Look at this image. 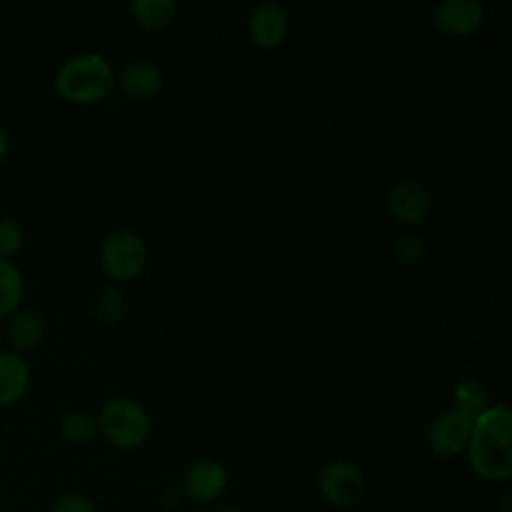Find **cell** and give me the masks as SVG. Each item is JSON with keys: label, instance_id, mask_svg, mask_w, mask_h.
Listing matches in <instances>:
<instances>
[{"label": "cell", "instance_id": "6da1fadb", "mask_svg": "<svg viewBox=\"0 0 512 512\" xmlns=\"http://www.w3.org/2000/svg\"><path fill=\"white\" fill-rule=\"evenodd\" d=\"M466 454L478 478L486 482L512 478V412L506 404L488 406L474 416Z\"/></svg>", "mask_w": 512, "mask_h": 512}, {"label": "cell", "instance_id": "7a4b0ae2", "mask_svg": "<svg viewBox=\"0 0 512 512\" xmlns=\"http://www.w3.org/2000/svg\"><path fill=\"white\" fill-rule=\"evenodd\" d=\"M54 84L66 100L90 104L108 96L114 84V72L102 54L84 52L60 64Z\"/></svg>", "mask_w": 512, "mask_h": 512}, {"label": "cell", "instance_id": "3957f363", "mask_svg": "<svg viewBox=\"0 0 512 512\" xmlns=\"http://www.w3.org/2000/svg\"><path fill=\"white\" fill-rule=\"evenodd\" d=\"M100 432L118 448L142 446L152 430L146 408L132 398H112L98 412Z\"/></svg>", "mask_w": 512, "mask_h": 512}, {"label": "cell", "instance_id": "277c9868", "mask_svg": "<svg viewBox=\"0 0 512 512\" xmlns=\"http://www.w3.org/2000/svg\"><path fill=\"white\" fill-rule=\"evenodd\" d=\"M148 260L144 240L132 230L110 232L100 248V262L108 276L114 280H130L138 276Z\"/></svg>", "mask_w": 512, "mask_h": 512}, {"label": "cell", "instance_id": "5b68a950", "mask_svg": "<svg viewBox=\"0 0 512 512\" xmlns=\"http://www.w3.org/2000/svg\"><path fill=\"white\" fill-rule=\"evenodd\" d=\"M318 490L330 506L352 508L366 494V478L354 462L338 458L320 470Z\"/></svg>", "mask_w": 512, "mask_h": 512}, {"label": "cell", "instance_id": "8992f818", "mask_svg": "<svg viewBox=\"0 0 512 512\" xmlns=\"http://www.w3.org/2000/svg\"><path fill=\"white\" fill-rule=\"evenodd\" d=\"M472 426H474V418L450 408L442 414H438L426 432V442L428 448L440 456V458H454L460 456L470 440L472 434Z\"/></svg>", "mask_w": 512, "mask_h": 512}, {"label": "cell", "instance_id": "52a82bcc", "mask_svg": "<svg viewBox=\"0 0 512 512\" xmlns=\"http://www.w3.org/2000/svg\"><path fill=\"white\" fill-rule=\"evenodd\" d=\"M228 484V472L214 458L194 460L182 476V494L196 504L216 502Z\"/></svg>", "mask_w": 512, "mask_h": 512}, {"label": "cell", "instance_id": "ba28073f", "mask_svg": "<svg viewBox=\"0 0 512 512\" xmlns=\"http://www.w3.org/2000/svg\"><path fill=\"white\" fill-rule=\"evenodd\" d=\"M388 212L404 224H420L432 210V200L424 184L412 178L396 180L386 194Z\"/></svg>", "mask_w": 512, "mask_h": 512}, {"label": "cell", "instance_id": "9c48e42d", "mask_svg": "<svg viewBox=\"0 0 512 512\" xmlns=\"http://www.w3.org/2000/svg\"><path fill=\"white\" fill-rule=\"evenodd\" d=\"M486 18L484 4L480 0H442L432 10L434 26L448 36H470Z\"/></svg>", "mask_w": 512, "mask_h": 512}, {"label": "cell", "instance_id": "30bf717a", "mask_svg": "<svg viewBox=\"0 0 512 512\" xmlns=\"http://www.w3.org/2000/svg\"><path fill=\"white\" fill-rule=\"evenodd\" d=\"M248 34L262 46L272 48L288 34V14L278 2H260L248 16Z\"/></svg>", "mask_w": 512, "mask_h": 512}, {"label": "cell", "instance_id": "8fae6325", "mask_svg": "<svg viewBox=\"0 0 512 512\" xmlns=\"http://www.w3.org/2000/svg\"><path fill=\"white\" fill-rule=\"evenodd\" d=\"M30 370L18 352L0 350V406L20 400L28 388Z\"/></svg>", "mask_w": 512, "mask_h": 512}, {"label": "cell", "instance_id": "7c38bea8", "mask_svg": "<svg viewBox=\"0 0 512 512\" xmlns=\"http://www.w3.org/2000/svg\"><path fill=\"white\" fill-rule=\"evenodd\" d=\"M44 330H46L44 316L30 306L16 308L6 326L8 340L16 350L36 348L44 336Z\"/></svg>", "mask_w": 512, "mask_h": 512}, {"label": "cell", "instance_id": "4fadbf2b", "mask_svg": "<svg viewBox=\"0 0 512 512\" xmlns=\"http://www.w3.org/2000/svg\"><path fill=\"white\" fill-rule=\"evenodd\" d=\"M118 86L128 96L150 98L162 88V74L152 62L138 60L120 72Z\"/></svg>", "mask_w": 512, "mask_h": 512}, {"label": "cell", "instance_id": "5bb4252c", "mask_svg": "<svg viewBox=\"0 0 512 512\" xmlns=\"http://www.w3.org/2000/svg\"><path fill=\"white\" fill-rule=\"evenodd\" d=\"M452 400H454L456 410H460L472 418L490 406L486 388L482 386V382H478L474 378L458 380L452 388Z\"/></svg>", "mask_w": 512, "mask_h": 512}, {"label": "cell", "instance_id": "9a60e30c", "mask_svg": "<svg viewBox=\"0 0 512 512\" xmlns=\"http://www.w3.org/2000/svg\"><path fill=\"white\" fill-rule=\"evenodd\" d=\"M130 8L134 18L148 30L164 28L176 12L174 0H132Z\"/></svg>", "mask_w": 512, "mask_h": 512}, {"label": "cell", "instance_id": "2e32d148", "mask_svg": "<svg viewBox=\"0 0 512 512\" xmlns=\"http://www.w3.org/2000/svg\"><path fill=\"white\" fill-rule=\"evenodd\" d=\"M98 432H100L98 418L88 410H72L60 422L62 438L72 444H86Z\"/></svg>", "mask_w": 512, "mask_h": 512}, {"label": "cell", "instance_id": "e0dca14e", "mask_svg": "<svg viewBox=\"0 0 512 512\" xmlns=\"http://www.w3.org/2000/svg\"><path fill=\"white\" fill-rule=\"evenodd\" d=\"M24 294V278L14 262L0 258V316L14 310Z\"/></svg>", "mask_w": 512, "mask_h": 512}, {"label": "cell", "instance_id": "ac0fdd59", "mask_svg": "<svg viewBox=\"0 0 512 512\" xmlns=\"http://www.w3.org/2000/svg\"><path fill=\"white\" fill-rule=\"evenodd\" d=\"M124 294L118 286H108L104 288V292L100 294L98 298V304H96V316L106 322V324H112L116 322L122 312H124Z\"/></svg>", "mask_w": 512, "mask_h": 512}, {"label": "cell", "instance_id": "d6986e66", "mask_svg": "<svg viewBox=\"0 0 512 512\" xmlns=\"http://www.w3.org/2000/svg\"><path fill=\"white\" fill-rule=\"evenodd\" d=\"M394 254L406 266L420 264L426 256V242L420 236H414V234L402 236V238H398V242L394 246Z\"/></svg>", "mask_w": 512, "mask_h": 512}, {"label": "cell", "instance_id": "ffe728a7", "mask_svg": "<svg viewBox=\"0 0 512 512\" xmlns=\"http://www.w3.org/2000/svg\"><path fill=\"white\" fill-rule=\"evenodd\" d=\"M22 240L24 234L20 224L12 218H0V258L16 252L22 246Z\"/></svg>", "mask_w": 512, "mask_h": 512}, {"label": "cell", "instance_id": "44dd1931", "mask_svg": "<svg viewBox=\"0 0 512 512\" xmlns=\"http://www.w3.org/2000/svg\"><path fill=\"white\" fill-rule=\"evenodd\" d=\"M50 512H96V506L88 496L70 492V494H62L60 498H56Z\"/></svg>", "mask_w": 512, "mask_h": 512}, {"label": "cell", "instance_id": "7402d4cb", "mask_svg": "<svg viewBox=\"0 0 512 512\" xmlns=\"http://www.w3.org/2000/svg\"><path fill=\"white\" fill-rule=\"evenodd\" d=\"M6 150H8V134H6V130L0 126V160L4 158Z\"/></svg>", "mask_w": 512, "mask_h": 512}, {"label": "cell", "instance_id": "603a6c76", "mask_svg": "<svg viewBox=\"0 0 512 512\" xmlns=\"http://www.w3.org/2000/svg\"><path fill=\"white\" fill-rule=\"evenodd\" d=\"M214 512H242L238 506H234V504H220Z\"/></svg>", "mask_w": 512, "mask_h": 512}]
</instances>
